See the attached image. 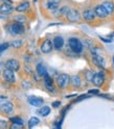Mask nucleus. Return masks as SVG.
<instances>
[{
	"mask_svg": "<svg viewBox=\"0 0 114 129\" xmlns=\"http://www.w3.org/2000/svg\"><path fill=\"white\" fill-rule=\"evenodd\" d=\"M68 44H69L70 49H71L73 52L81 53V52L83 51V44H82V42H81L79 39H77V38H71V39H69Z\"/></svg>",
	"mask_w": 114,
	"mask_h": 129,
	"instance_id": "1",
	"label": "nucleus"
},
{
	"mask_svg": "<svg viewBox=\"0 0 114 129\" xmlns=\"http://www.w3.org/2000/svg\"><path fill=\"white\" fill-rule=\"evenodd\" d=\"M71 81V78L68 74H61L56 78V82L60 88H65L67 87V85L69 84V82Z\"/></svg>",
	"mask_w": 114,
	"mask_h": 129,
	"instance_id": "2",
	"label": "nucleus"
},
{
	"mask_svg": "<svg viewBox=\"0 0 114 129\" xmlns=\"http://www.w3.org/2000/svg\"><path fill=\"white\" fill-rule=\"evenodd\" d=\"M66 17H67V20L69 22H77V21L80 20L81 15H80L78 10H75V9H69L67 14H66Z\"/></svg>",
	"mask_w": 114,
	"mask_h": 129,
	"instance_id": "3",
	"label": "nucleus"
},
{
	"mask_svg": "<svg viewBox=\"0 0 114 129\" xmlns=\"http://www.w3.org/2000/svg\"><path fill=\"white\" fill-rule=\"evenodd\" d=\"M10 28H11L10 32L12 35H21L24 32V29H25L23 26V24L20 23V22H16V23L12 24V25L10 26Z\"/></svg>",
	"mask_w": 114,
	"mask_h": 129,
	"instance_id": "4",
	"label": "nucleus"
},
{
	"mask_svg": "<svg viewBox=\"0 0 114 129\" xmlns=\"http://www.w3.org/2000/svg\"><path fill=\"white\" fill-rule=\"evenodd\" d=\"M28 102L30 105L35 106V107H41L44 104V100L41 97H37V96H30L28 98Z\"/></svg>",
	"mask_w": 114,
	"mask_h": 129,
	"instance_id": "5",
	"label": "nucleus"
},
{
	"mask_svg": "<svg viewBox=\"0 0 114 129\" xmlns=\"http://www.w3.org/2000/svg\"><path fill=\"white\" fill-rule=\"evenodd\" d=\"M3 78L6 82H10V83H13L15 82V75H14V71L11 70V69H5L3 71Z\"/></svg>",
	"mask_w": 114,
	"mask_h": 129,
	"instance_id": "6",
	"label": "nucleus"
},
{
	"mask_svg": "<svg viewBox=\"0 0 114 129\" xmlns=\"http://www.w3.org/2000/svg\"><path fill=\"white\" fill-rule=\"evenodd\" d=\"M94 13H95V15H96L99 18H106V17H107V16L109 15L108 12L105 10V7H104L102 4L96 5V6L94 7Z\"/></svg>",
	"mask_w": 114,
	"mask_h": 129,
	"instance_id": "7",
	"label": "nucleus"
},
{
	"mask_svg": "<svg viewBox=\"0 0 114 129\" xmlns=\"http://www.w3.org/2000/svg\"><path fill=\"white\" fill-rule=\"evenodd\" d=\"M53 48V44L51 43L50 40H45L41 45V51L43 53H49Z\"/></svg>",
	"mask_w": 114,
	"mask_h": 129,
	"instance_id": "8",
	"label": "nucleus"
},
{
	"mask_svg": "<svg viewBox=\"0 0 114 129\" xmlns=\"http://www.w3.org/2000/svg\"><path fill=\"white\" fill-rule=\"evenodd\" d=\"M91 82L94 85H96V86H101L104 83V75H103V73H96V74H94L93 77H92Z\"/></svg>",
	"mask_w": 114,
	"mask_h": 129,
	"instance_id": "9",
	"label": "nucleus"
},
{
	"mask_svg": "<svg viewBox=\"0 0 114 129\" xmlns=\"http://www.w3.org/2000/svg\"><path fill=\"white\" fill-rule=\"evenodd\" d=\"M92 61H93V63L95 64V66L99 67V68H104L105 67V60L99 54H93L92 55Z\"/></svg>",
	"mask_w": 114,
	"mask_h": 129,
	"instance_id": "10",
	"label": "nucleus"
},
{
	"mask_svg": "<svg viewBox=\"0 0 114 129\" xmlns=\"http://www.w3.org/2000/svg\"><path fill=\"white\" fill-rule=\"evenodd\" d=\"M5 67L7 69L13 70V71H18L19 68H20V64H19L18 60H16V59H9L6 61V63H5Z\"/></svg>",
	"mask_w": 114,
	"mask_h": 129,
	"instance_id": "11",
	"label": "nucleus"
},
{
	"mask_svg": "<svg viewBox=\"0 0 114 129\" xmlns=\"http://www.w3.org/2000/svg\"><path fill=\"white\" fill-rule=\"evenodd\" d=\"M95 13H94V11H92V10H85L84 11V13H83V17H84V19L86 20V21H88V22H91V21H93L94 20V18H95Z\"/></svg>",
	"mask_w": 114,
	"mask_h": 129,
	"instance_id": "12",
	"label": "nucleus"
},
{
	"mask_svg": "<svg viewBox=\"0 0 114 129\" xmlns=\"http://www.w3.org/2000/svg\"><path fill=\"white\" fill-rule=\"evenodd\" d=\"M13 108H14V106L11 102H5V103H2L1 105H0V110L2 112H4V114H10V112H12Z\"/></svg>",
	"mask_w": 114,
	"mask_h": 129,
	"instance_id": "13",
	"label": "nucleus"
},
{
	"mask_svg": "<svg viewBox=\"0 0 114 129\" xmlns=\"http://www.w3.org/2000/svg\"><path fill=\"white\" fill-rule=\"evenodd\" d=\"M52 44H53V48L60 50L61 48L64 46V39H63L62 37H55V38L53 39Z\"/></svg>",
	"mask_w": 114,
	"mask_h": 129,
	"instance_id": "14",
	"label": "nucleus"
},
{
	"mask_svg": "<svg viewBox=\"0 0 114 129\" xmlns=\"http://www.w3.org/2000/svg\"><path fill=\"white\" fill-rule=\"evenodd\" d=\"M59 3H60V0H49L46 3V9L53 12L54 10H56L59 7Z\"/></svg>",
	"mask_w": 114,
	"mask_h": 129,
	"instance_id": "15",
	"label": "nucleus"
},
{
	"mask_svg": "<svg viewBox=\"0 0 114 129\" xmlns=\"http://www.w3.org/2000/svg\"><path fill=\"white\" fill-rule=\"evenodd\" d=\"M13 10H14L13 6L9 3H3L2 5H0V14H4V15L10 14L13 12Z\"/></svg>",
	"mask_w": 114,
	"mask_h": 129,
	"instance_id": "16",
	"label": "nucleus"
},
{
	"mask_svg": "<svg viewBox=\"0 0 114 129\" xmlns=\"http://www.w3.org/2000/svg\"><path fill=\"white\" fill-rule=\"evenodd\" d=\"M43 77H44V82H45V85H46V87H47V88H48V90H49V91H52V88H53V86H52L53 80L50 78V76L48 75V74L44 75Z\"/></svg>",
	"mask_w": 114,
	"mask_h": 129,
	"instance_id": "17",
	"label": "nucleus"
},
{
	"mask_svg": "<svg viewBox=\"0 0 114 129\" xmlns=\"http://www.w3.org/2000/svg\"><path fill=\"white\" fill-rule=\"evenodd\" d=\"M102 5L105 7V10L108 12L109 15H111L113 13V11H114V4L111 1H104L102 3Z\"/></svg>",
	"mask_w": 114,
	"mask_h": 129,
	"instance_id": "18",
	"label": "nucleus"
},
{
	"mask_svg": "<svg viewBox=\"0 0 114 129\" xmlns=\"http://www.w3.org/2000/svg\"><path fill=\"white\" fill-rule=\"evenodd\" d=\"M37 72H38V74L40 75V76H44V75H46L47 74V70H46V68H45V66L42 63V62H39L38 64H37Z\"/></svg>",
	"mask_w": 114,
	"mask_h": 129,
	"instance_id": "19",
	"label": "nucleus"
},
{
	"mask_svg": "<svg viewBox=\"0 0 114 129\" xmlns=\"http://www.w3.org/2000/svg\"><path fill=\"white\" fill-rule=\"evenodd\" d=\"M38 114L42 117H47L50 114V108L48 106H41V108L38 110Z\"/></svg>",
	"mask_w": 114,
	"mask_h": 129,
	"instance_id": "20",
	"label": "nucleus"
},
{
	"mask_svg": "<svg viewBox=\"0 0 114 129\" xmlns=\"http://www.w3.org/2000/svg\"><path fill=\"white\" fill-rule=\"evenodd\" d=\"M28 7H29V3L27 2V1H24V2H22V3H20L18 6H17V12H20V13H22V12H26L27 10H28Z\"/></svg>",
	"mask_w": 114,
	"mask_h": 129,
	"instance_id": "21",
	"label": "nucleus"
},
{
	"mask_svg": "<svg viewBox=\"0 0 114 129\" xmlns=\"http://www.w3.org/2000/svg\"><path fill=\"white\" fill-rule=\"evenodd\" d=\"M39 122H40V120H39L38 118L32 117V118H30L29 121H28V127H29V128H34L35 126H37V125L39 124Z\"/></svg>",
	"mask_w": 114,
	"mask_h": 129,
	"instance_id": "22",
	"label": "nucleus"
},
{
	"mask_svg": "<svg viewBox=\"0 0 114 129\" xmlns=\"http://www.w3.org/2000/svg\"><path fill=\"white\" fill-rule=\"evenodd\" d=\"M71 83L73 84V86L79 87L81 85V78H80V76H78V75L72 76L71 77Z\"/></svg>",
	"mask_w": 114,
	"mask_h": 129,
	"instance_id": "23",
	"label": "nucleus"
},
{
	"mask_svg": "<svg viewBox=\"0 0 114 129\" xmlns=\"http://www.w3.org/2000/svg\"><path fill=\"white\" fill-rule=\"evenodd\" d=\"M11 122L13 124H22L23 125V120L21 118H18V117H15V118H12L11 119Z\"/></svg>",
	"mask_w": 114,
	"mask_h": 129,
	"instance_id": "24",
	"label": "nucleus"
},
{
	"mask_svg": "<svg viewBox=\"0 0 114 129\" xmlns=\"http://www.w3.org/2000/svg\"><path fill=\"white\" fill-rule=\"evenodd\" d=\"M10 45H11L12 47H14V48H19V47H21L22 42L20 41V40H17V41H13V42H11Z\"/></svg>",
	"mask_w": 114,
	"mask_h": 129,
	"instance_id": "25",
	"label": "nucleus"
},
{
	"mask_svg": "<svg viewBox=\"0 0 114 129\" xmlns=\"http://www.w3.org/2000/svg\"><path fill=\"white\" fill-rule=\"evenodd\" d=\"M9 46H10V44H9V43H3V44H0V54H1V52H2V51L6 50L7 48H9Z\"/></svg>",
	"mask_w": 114,
	"mask_h": 129,
	"instance_id": "26",
	"label": "nucleus"
},
{
	"mask_svg": "<svg viewBox=\"0 0 114 129\" xmlns=\"http://www.w3.org/2000/svg\"><path fill=\"white\" fill-rule=\"evenodd\" d=\"M14 20H15L16 22L23 23V22H25V21H26V18H25V17H21V16H19V17H15Z\"/></svg>",
	"mask_w": 114,
	"mask_h": 129,
	"instance_id": "27",
	"label": "nucleus"
},
{
	"mask_svg": "<svg viewBox=\"0 0 114 129\" xmlns=\"http://www.w3.org/2000/svg\"><path fill=\"white\" fill-rule=\"evenodd\" d=\"M93 72H91V71H88V73L86 74V79H88L89 81H91L92 80V77H93Z\"/></svg>",
	"mask_w": 114,
	"mask_h": 129,
	"instance_id": "28",
	"label": "nucleus"
},
{
	"mask_svg": "<svg viewBox=\"0 0 114 129\" xmlns=\"http://www.w3.org/2000/svg\"><path fill=\"white\" fill-rule=\"evenodd\" d=\"M22 86H23L24 88H30V87H31V83L24 80V81H22Z\"/></svg>",
	"mask_w": 114,
	"mask_h": 129,
	"instance_id": "29",
	"label": "nucleus"
},
{
	"mask_svg": "<svg viewBox=\"0 0 114 129\" xmlns=\"http://www.w3.org/2000/svg\"><path fill=\"white\" fill-rule=\"evenodd\" d=\"M59 105H61V102H60V101H54V102H52V106H53L54 108L59 107Z\"/></svg>",
	"mask_w": 114,
	"mask_h": 129,
	"instance_id": "30",
	"label": "nucleus"
},
{
	"mask_svg": "<svg viewBox=\"0 0 114 129\" xmlns=\"http://www.w3.org/2000/svg\"><path fill=\"white\" fill-rule=\"evenodd\" d=\"M6 127V122L4 121H0V128H5Z\"/></svg>",
	"mask_w": 114,
	"mask_h": 129,
	"instance_id": "31",
	"label": "nucleus"
},
{
	"mask_svg": "<svg viewBox=\"0 0 114 129\" xmlns=\"http://www.w3.org/2000/svg\"><path fill=\"white\" fill-rule=\"evenodd\" d=\"M12 127H13V128H22L23 125H22V124H14Z\"/></svg>",
	"mask_w": 114,
	"mask_h": 129,
	"instance_id": "32",
	"label": "nucleus"
},
{
	"mask_svg": "<svg viewBox=\"0 0 114 129\" xmlns=\"http://www.w3.org/2000/svg\"><path fill=\"white\" fill-rule=\"evenodd\" d=\"M89 93L90 94H99V91L97 90H91V91H89Z\"/></svg>",
	"mask_w": 114,
	"mask_h": 129,
	"instance_id": "33",
	"label": "nucleus"
},
{
	"mask_svg": "<svg viewBox=\"0 0 114 129\" xmlns=\"http://www.w3.org/2000/svg\"><path fill=\"white\" fill-rule=\"evenodd\" d=\"M3 1H4L5 3H9V4H12V1H11V0H3Z\"/></svg>",
	"mask_w": 114,
	"mask_h": 129,
	"instance_id": "34",
	"label": "nucleus"
},
{
	"mask_svg": "<svg viewBox=\"0 0 114 129\" xmlns=\"http://www.w3.org/2000/svg\"><path fill=\"white\" fill-rule=\"evenodd\" d=\"M3 67V64H1V62H0V73H1V69Z\"/></svg>",
	"mask_w": 114,
	"mask_h": 129,
	"instance_id": "35",
	"label": "nucleus"
},
{
	"mask_svg": "<svg viewBox=\"0 0 114 129\" xmlns=\"http://www.w3.org/2000/svg\"><path fill=\"white\" fill-rule=\"evenodd\" d=\"M34 1H35V2H37V0H34Z\"/></svg>",
	"mask_w": 114,
	"mask_h": 129,
	"instance_id": "36",
	"label": "nucleus"
},
{
	"mask_svg": "<svg viewBox=\"0 0 114 129\" xmlns=\"http://www.w3.org/2000/svg\"><path fill=\"white\" fill-rule=\"evenodd\" d=\"M113 60H114V58H113Z\"/></svg>",
	"mask_w": 114,
	"mask_h": 129,
	"instance_id": "37",
	"label": "nucleus"
},
{
	"mask_svg": "<svg viewBox=\"0 0 114 129\" xmlns=\"http://www.w3.org/2000/svg\"><path fill=\"white\" fill-rule=\"evenodd\" d=\"M0 99H1V98H0Z\"/></svg>",
	"mask_w": 114,
	"mask_h": 129,
	"instance_id": "38",
	"label": "nucleus"
}]
</instances>
